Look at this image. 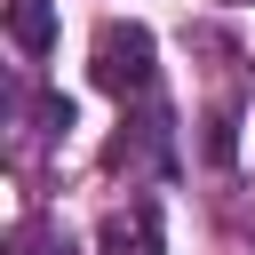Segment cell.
Returning <instances> with one entry per match:
<instances>
[{
  "label": "cell",
  "mask_w": 255,
  "mask_h": 255,
  "mask_svg": "<svg viewBox=\"0 0 255 255\" xmlns=\"http://www.w3.org/2000/svg\"><path fill=\"white\" fill-rule=\"evenodd\" d=\"M88 72H96V88L120 96V104H128V96H151V32L104 16V24H96V48H88Z\"/></svg>",
  "instance_id": "6da1fadb"
},
{
  "label": "cell",
  "mask_w": 255,
  "mask_h": 255,
  "mask_svg": "<svg viewBox=\"0 0 255 255\" xmlns=\"http://www.w3.org/2000/svg\"><path fill=\"white\" fill-rule=\"evenodd\" d=\"M96 247H104V255H159V207H151V199H135V207H112Z\"/></svg>",
  "instance_id": "7a4b0ae2"
},
{
  "label": "cell",
  "mask_w": 255,
  "mask_h": 255,
  "mask_svg": "<svg viewBox=\"0 0 255 255\" xmlns=\"http://www.w3.org/2000/svg\"><path fill=\"white\" fill-rule=\"evenodd\" d=\"M159 159H167V120H159V112L128 120V128L112 135V151H104V167H159Z\"/></svg>",
  "instance_id": "3957f363"
},
{
  "label": "cell",
  "mask_w": 255,
  "mask_h": 255,
  "mask_svg": "<svg viewBox=\"0 0 255 255\" xmlns=\"http://www.w3.org/2000/svg\"><path fill=\"white\" fill-rule=\"evenodd\" d=\"M8 40L40 64V56L56 48V8H48V0H8Z\"/></svg>",
  "instance_id": "277c9868"
},
{
  "label": "cell",
  "mask_w": 255,
  "mask_h": 255,
  "mask_svg": "<svg viewBox=\"0 0 255 255\" xmlns=\"http://www.w3.org/2000/svg\"><path fill=\"white\" fill-rule=\"evenodd\" d=\"M8 255H80V247H72V231H64L56 215H16Z\"/></svg>",
  "instance_id": "5b68a950"
},
{
  "label": "cell",
  "mask_w": 255,
  "mask_h": 255,
  "mask_svg": "<svg viewBox=\"0 0 255 255\" xmlns=\"http://www.w3.org/2000/svg\"><path fill=\"white\" fill-rule=\"evenodd\" d=\"M231 128H239L231 112H207V159L215 167H231Z\"/></svg>",
  "instance_id": "8992f818"
}]
</instances>
